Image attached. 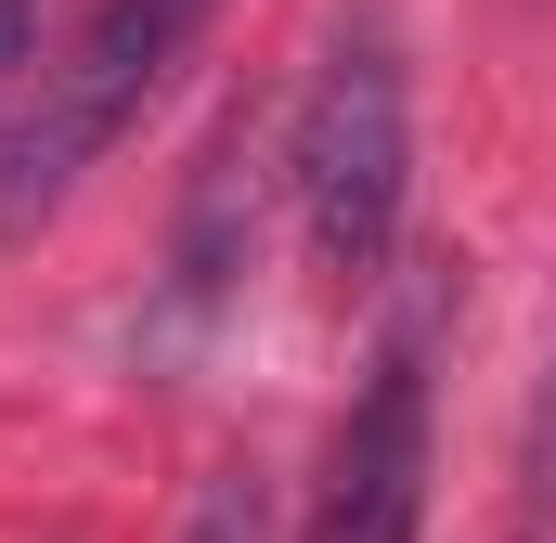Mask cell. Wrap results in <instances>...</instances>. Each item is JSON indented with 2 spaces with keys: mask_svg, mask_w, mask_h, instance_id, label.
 <instances>
[{
  "mask_svg": "<svg viewBox=\"0 0 556 543\" xmlns=\"http://www.w3.org/2000/svg\"><path fill=\"white\" fill-rule=\"evenodd\" d=\"M285 194H298L324 285H350V298L389 285L402 207H415V52H402L389 0H350L324 26V65H311L298 130H285Z\"/></svg>",
  "mask_w": 556,
  "mask_h": 543,
  "instance_id": "1",
  "label": "cell"
},
{
  "mask_svg": "<svg viewBox=\"0 0 556 543\" xmlns=\"http://www.w3.org/2000/svg\"><path fill=\"white\" fill-rule=\"evenodd\" d=\"M220 0H91L65 52H39L26 104L0 117V247H26L39 220L78 207V181L142 130V104L194 65Z\"/></svg>",
  "mask_w": 556,
  "mask_h": 543,
  "instance_id": "2",
  "label": "cell"
},
{
  "mask_svg": "<svg viewBox=\"0 0 556 543\" xmlns=\"http://www.w3.org/2000/svg\"><path fill=\"white\" fill-rule=\"evenodd\" d=\"M298 543H427V311L376 337L363 389L324 440Z\"/></svg>",
  "mask_w": 556,
  "mask_h": 543,
  "instance_id": "3",
  "label": "cell"
},
{
  "mask_svg": "<svg viewBox=\"0 0 556 543\" xmlns=\"http://www.w3.org/2000/svg\"><path fill=\"white\" fill-rule=\"evenodd\" d=\"M247 168H260V117L233 104L220 142H207V168H194V207H181V260H168L181 311H220V298H233V272H247V247H260V207H233V194H247Z\"/></svg>",
  "mask_w": 556,
  "mask_h": 543,
  "instance_id": "4",
  "label": "cell"
},
{
  "mask_svg": "<svg viewBox=\"0 0 556 543\" xmlns=\"http://www.w3.org/2000/svg\"><path fill=\"white\" fill-rule=\"evenodd\" d=\"M168 543H273V492H260V466H207Z\"/></svg>",
  "mask_w": 556,
  "mask_h": 543,
  "instance_id": "5",
  "label": "cell"
},
{
  "mask_svg": "<svg viewBox=\"0 0 556 543\" xmlns=\"http://www.w3.org/2000/svg\"><path fill=\"white\" fill-rule=\"evenodd\" d=\"M39 78V0H0V91Z\"/></svg>",
  "mask_w": 556,
  "mask_h": 543,
  "instance_id": "6",
  "label": "cell"
},
{
  "mask_svg": "<svg viewBox=\"0 0 556 543\" xmlns=\"http://www.w3.org/2000/svg\"><path fill=\"white\" fill-rule=\"evenodd\" d=\"M531 479L556 492V376H544V414H531Z\"/></svg>",
  "mask_w": 556,
  "mask_h": 543,
  "instance_id": "7",
  "label": "cell"
}]
</instances>
